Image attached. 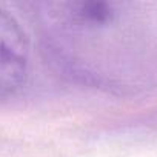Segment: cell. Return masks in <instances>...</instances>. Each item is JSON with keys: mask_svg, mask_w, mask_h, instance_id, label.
Wrapping results in <instances>:
<instances>
[{"mask_svg": "<svg viewBox=\"0 0 157 157\" xmlns=\"http://www.w3.org/2000/svg\"><path fill=\"white\" fill-rule=\"evenodd\" d=\"M29 65V43L19 22L0 8V102L23 85Z\"/></svg>", "mask_w": 157, "mask_h": 157, "instance_id": "obj_1", "label": "cell"}]
</instances>
